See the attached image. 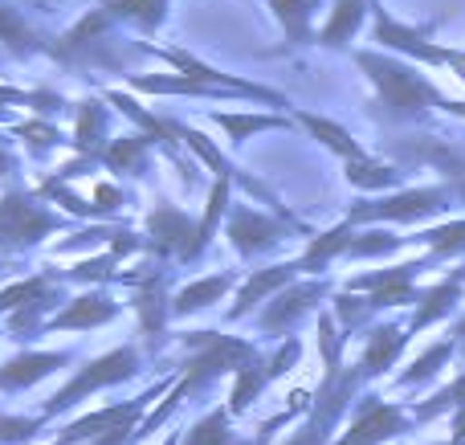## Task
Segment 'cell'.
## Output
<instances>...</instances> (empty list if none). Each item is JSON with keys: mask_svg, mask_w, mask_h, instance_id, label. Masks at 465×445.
I'll return each instance as SVG.
<instances>
[{"mask_svg": "<svg viewBox=\"0 0 465 445\" xmlns=\"http://www.w3.org/2000/svg\"><path fill=\"white\" fill-rule=\"evenodd\" d=\"M355 65L363 78L371 82L376 98H371V114L388 127H409V123H425L433 111H441L445 94L433 78L420 74L409 57L384 54V49H355Z\"/></svg>", "mask_w": 465, "mask_h": 445, "instance_id": "obj_1", "label": "cell"}, {"mask_svg": "<svg viewBox=\"0 0 465 445\" xmlns=\"http://www.w3.org/2000/svg\"><path fill=\"white\" fill-rule=\"evenodd\" d=\"M62 70L70 74H127L131 57L127 45L119 41V21L106 8H90L86 16L70 25L62 37L49 41V54Z\"/></svg>", "mask_w": 465, "mask_h": 445, "instance_id": "obj_2", "label": "cell"}, {"mask_svg": "<svg viewBox=\"0 0 465 445\" xmlns=\"http://www.w3.org/2000/svg\"><path fill=\"white\" fill-rule=\"evenodd\" d=\"M62 229H70V221L57 209H49V201H41L37 188L8 184L0 193V262L37 250L45 237L62 233Z\"/></svg>", "mask_w": 465, "mask_h": 445, "instance_id": "obj_3", "label": "cell"}, {"mask_svg": "<svg viewBox=\"0 0 465 445\" xmlns=\"http://www.w3.org/2000/svg\"><path fill=\"white\" fill-rule=\"evenodd\" d=\"M458 193L450 184H420V188H401V193L388 196H360V201L347 204V217L355 229L360 225H420V221H433L441 213L453 209Z\"/></svg>", "mask_w": 465, "mask_h": 445, "instance_id": "obj_4", "label": "cell"}, {"mask_svg": "<svg viewBox=\"0 0 465 445\" xmlns=\"http://www.w3.org/2000/svg\"><path fill=\"white\" fill-rule=\"evenodd\" d=\"M188 348V360L180 364V384L188 392H201L204 384L221 381V376H237L245 364L257 360V348L249 340L237 335H221V331H188L180 335Z\"/></svg>", "mask_w": 465, "mask_h": 445, "instance_id": "obj_5", "label": "cell"}, {"mask_svg": "<svg viewBox=\"0 0 465 445\" xmlns=\"http://www.w3.org/2000/svg\"><path fill=\"white\" fill-rule=\"evenodd\" d=\"M371 41H376V49H384V54L409 57V62H420V65H441V70H453L465 82V49L437 45V41L429 37V29L396 21L380 0L371 5Z\"/></svg>", "mask_w": 465, "mask_h": 445, "instance_id": "obj_6", "label": "cell"}, {"mask_svg": "<svg viewBox=\"0 0 465 445\" xmlns=\"http://www.w3.org/2000/svg\"><path fill=\"white\" fill-rule=\"evenodd\" d=\"M135 376H139V348L135 343H123V348L106 351V356L90 360L86 368H78V372L41 405V417H57V413H65V409H74L78 400H90L94 392L127 384V381H135Z\"/></svg>", "mask_w": 465, "mask_h": 445, "instance_id": "obj_7", "label": "cell"}, {"mask_svg": "<svg viewBox=\"0 0 465 445\" xmlns=\"http://www.w3.org/2000/svg\"><path fill=\"white\" fill-rule=\"evenodd\" d=\"M143 54L147 57H160V62H168L176 74H184V78H193V82H204V86H217V90H225V94H232V98L282 106V114L294 111V106H290V98L282 94V90L262 86V82H245V78H237V74H225V70H217V65L201 62L196 54H188V49H160V45H147V41H143Z\"/></svg>", "mask_w": 465, "mask_h": 445, "instance_id": "obj_8", "label": "cell"}, {"mask_svg": "<svg viewBox=\"0 0 465 445\" xmlns=\"http://www.w3.org/2000/svg\"><path fill=\"white\" fill-rule=\"evenodd\" d=\"M290 229L306 233V225H294V221L278 217V213H262V209H253V204H232V213L225 221V237L241 262H253V258H262V253L278 250L290 237Z\"/></svg>", "mask_w": 465, "mask_h": 445, "instance_id": "obj_9", "label": "cell"}, {"mask_svg": "<svg viewBox=\"0 0 465 445\" xmlns=\"http://www.w3.org/2000/svg\"><path fill=\"white\" fill-rule=\"evenodd\" d=\"M425 266H433L425 258H412V262H401V266H384V270H368V274H355L343 291H355L371 302V311H392V307H417V274Z\"/></svg>", "mask_w": 465, "mask_h": 445, "instance_id": "obj_10", "label": "cell"}, {"mask_svg": "<svg viewBox=\"0 0 465 445\" xmlns=\"http://www.w3.org/2000/svg\"><path fill=\"white\" fill-rule=\"evenodd\" d=\"M327 294H331L327 278H298L294 286H286V291L273 294V299L262 307V315H257V331L270 335V340H282V335L294 331L306 315H314L319 302H327Z\"/></svg>", "mask_w": 465, "mask_h": 445, "instance_id": "obj_11", "label": "cell"}, {"mask_svg": "<svg viewBox=\"0 0 465 445\" xmlns=\"http://www.w3.org/2000/svg\"><path fill=\"white\" fill-rule=\"evenodd\" d=\"M143 229H147V250L155 253V262H193V245H196V217H188L180 204L172 201H155L143 213Z\"/></svg>", "mask_w": 465, "mask_h": 445, "instance_id": "obj_12", "label": "cell"}, {"mask_svg": "<svg viewBox=\"0 0 465 445\" xmlns=\"http://www.w3.org/2000/svg\"><path fill=\"white\" fill-rule=\"evenodd\" d=\"M123 282L135 286L131 307L139 315V331L147 343L163 340V327L172 319V294H168V278H163V262H147L143 270H123Z\"/></svg>", "mask_w": 465, "mask_h": 445, "instance_id": "obj_13", "label": "cell"}, {"mask_svg": "<svg viewBox=\"0 0 465 445\" xmlns=\"http://www.w3.org/2000/svg\"><path fill=\"white\" fill-rule=\"evenodd\" d=\"M409 425H412V413H404L401 405H392V400L371 397L368 392V397L355 400L351 425H347L331 445H384V441L401 438Z\"/></svg>", "mask_w": 465, "mask_h": 445, "instance_id": "obj_14", "label": "cell"}, {"mask_svg": "<svg viewBox=\"0 0 465 445\" xmlns=\"http://www.w3.org/2000/svg\"><path fill=\"white\" fill-rule=\"evenodd\" d=\"M119 319V302L111 299L106 291L90 286V291L74 294L54 319H49L45 331H94V327H106Z\"/></svg>", "mask_w": 465, "mask_h": 445, "instance_id": "obj_15", "label": "cell"}, {"mask_svg": "<svg viewBox=\"0 0 465 445\" xmlns=\"http://www.w3.org/2000/svg\"><path fill=\"white\" fill-rule=\"evenodd\" d=\"M106 143H111V111L103 106V98H78L74 103V135H70L74 155L86 163H98Z\"/></svg>", "mask_w": 465, "mask_h": 445, "instance_id": "obj_16", "label": "cell"}, {"mask_svg": "<svg viewBox=\"0 0 465 445\" xmlns=\"http://www.w3.org/2000/svg\"><path fill=\"white\" fill-rule=\"evenodd\" d=\"M298 278H302V266L294 262H286V266H265V270H253V274L245 278V282L237 286V299H232L229 307V319L237 323V319H245L253 307H262V302H270L273 294H282L286 286H294Z\"/></svg>", "mask_w": 465, "mask_h": 445, "instance_id": "obj_17", "label": "cell"}, {"mask_svg": "<svg viewBox=\"0 0 465 445\" xmlns=\"http://www.w3.org/2000/svg\"><path fill=\"white\" fill-rule=\"evenodd\" d=\"M74 360V351H16L13 360L0 364V392H25L33 384H41L45 376H54L57 368H65Z\"/></svg>", "mask_w": 465, "mask_h": 445, "instance_id": "obj_18", "label": "cell"}, {"mask_svg": "<svg viewBox=\"0 0 465 445\" xmlns=\"http://www.w3.org/2000/svg\"><path fill=\"white\" fill-rule=\"evenodd\" d=\"M273 13V21H278L282 37H286V45H282V54H302L306 45H314V16L327 8V0H265Z\"/></svg>", "mask_w": 465, "mask_h": 445, "instance_id": "obj_19", "label": "cell"}, {"mask_svg": "<svg viewBox=\"0 0 465 445\" xmlns=\"http://www.w3.org/2000/svg\"><path fill=\"white\" fill-rule=\"evenodd\" d=\"M461 294H465L461 270H450V278H441V282H433L429 291H420L417 311H412V319H409V335H420V331H429V327H437L441 319H450L453 311H458Z\"/></svg>", "mask_w": 465, "mask_h": 445, "instance_id": "obj_20", "label": "cell"}, {"mask_svg": "<svg viewBox=\"0 0 465 445\" xmlns=\"http://www.w3.org/2000/svg\"><path fill=\"white\" fill-rule=\"evenodd\" d=\"M294 123L306 131L311 139H319L322 147H327L335 160H343V163H351V160H363L368 155V147L360 143V139L351 135V131L343 127V123H335V119H327V114H314V111H302V106H294Z\"/></svg>", "mask_w": 465, "mask_h": 445, "instance_id": "obj_21", "label": "cell"}, {"mask_svg": "<svg viewBox=\"0 0 465 445\" xmlns=\"http://www.w3.org/2000/svg\"><path fill=\"white\" fill-rule=\"evenodd\" d=\"M49 41L54 37H45L21 8L0 5V49H5L8 57L29 62V57H37V54H49Z\"/></svg>", "mask_w": 465, "mask_h": 445, "instance_id": "obj_22", "label": "cell"}, {"mask_svg": "<svg viewBox=\"0 0 465 445\" xmlns=\"http://www.w3.org/2000/svg\"><path fill=\"white\" fill-rule=\"evenodd\" d=\"M409 348V327L401 323H380L368 331V343H363V356H360V372L363 381H380L388 368L401 360V351Z\"/></svg>", "mask_w": 465, "mask_h": 445, "instance_id": "obj_23", "label": "cell"}, {"mask_svg": "<svg viewBox=\"0 0 465 445\" xmlns=\"http://www.w3.org/2000/svg\"><path fill=\"white\" fill-rule=\"evenodd\" d=\"M371 5H376V0H335V5L327 8V21H322L314 45H322V49H351L355 33H360L363 21L371 16Z\"/></svg>", "mask_w": 465, "mask_h": 445, "instance_id": "obj_24", "label": "cell"}, {"mask_svg": "<svg viewBox=\"0 0 465 445\" xmlns=\"http://www.w3.org/2000/svg\"><path fill=\"white\" fill-rule=\"evenodd\" d=\"M209 123L225 131L232 152H237V147H245L249 139L262 135V131H290V127H298L294 114H265V111H213Z\"/></svg>", "mask_w": 465, "mask_h": 445, "instance_id": "obj_25", "label": "cell"}, {"mask_svg": "<svg viewBox=\"0 0 465 445\" xmlns=\"http://www.w3.org/2000/svg\"><path fill=\"white\" fill-rule=\"evenodd\" d=\"M232 286H237V274H232V270H221V274H204V278H196V282L180 286V291L172 294V319L201 315V311H209L213 302L225 299Z\"/></svg>", "mask_w": 465, "mask_h": 445, "instance_id": "obj_26", "label": "cell"}, {"mask_svg": "<svg viewBox=\"0 0 465 445\" xmlns=\"http://www.w3.org/2000/svg\"><path fill=\"white\" fill-rule=\"evenodd\" d=\"M351 242H355V225H351V221H339V225L327 229V233L306 237V250H302V258H298V266H302V278L306 274H311V278L319 274L322 278V270H331V262L347 258Z\"/></svg>", "mask_w": 465, "mask_h": 445, "instance_id": "obj_27", "label": "cell"}, {"mask_svg": "<svg viewBox=\"0 0 465 445\" xmlns=\"http://www.w3.org/2000/svg\"><path fill=\"white\" fill-rule=\"evenodd\" d=\"M152 152H155V139L143 135V131H131V135L111 139L106 152L98 155V163H103L106 172H114V176H143Z\"/></svg>", "mask_w": 465, "mask_h": 445, "instance_id": "obj_28", "label": "cell"}, {"mask_svg": "<svg viewBox=\"0 0 465 445\" xmlns=\"http://www.w3.org/2000/svg\"><path fill=\"white\" fill-rule=\"evenodd\" d=\"M401 163H388L376 160V155H363V160L343 163V180L363 196H388V193H401Z\"/></svg>", "mask_w": 465, "mask_h": 445, "instance_id": "obj_29", "label": "cell"}, {"mask_svg": "<svg viewBox=\"0 0 465 445\" xmlns=\"http://www.w3.org/2000/svg\"><path fill=\"white\" fill-rule=\"evenodd\" d=\"M441 413H453V438L465 445V372L453 376L437 397L420 400V405L412 409V425H425V421H433V417H441Z\"/></svg>", "mask_w": 465, "mask_h": 445, "instance_id": "obj_30", "label": "cell"}, {"mask_svg": "<svg viewBox=\"0 0 465 445\" xmlns=\"http://www.w3.org/2000/svg\"><path fill=\"white\" fill-rule=\"evenodd\" d=\"M62 294V278L54 274V270H37V274L29 278H16V282H8L5 291H0V315H13V311L29 307V302L37 299H57Z\"/></svg>", "mask_w": 465, "mask_h": 445, "instance_id": "obj_31", "label": "cell"}, {"mask_svg": "<svg viewBox=\"0 0 465 445\" xmlns=\"http://www.w3.org/2000/svg\"><path fill=\"white\" fill-rule=\"evenodd\" d=\"M119 25H135L143 33H160L168 25V5L172 0H98Z\"/></svg>", "mask_w": 465, "mask_h": 445, "instance_id": "obj_32", "label": "cell"}, {"mask_svg": "<svg viewBox=\"0 0 465 445\" xmlns=\"http://www.w3.org/2000/svg\"><path fill=\"white\" fill-rule=\"evenodd\" d=\"M409 242H420L429 253V262H450V258H465V217L461 221H445V225L420 229Z\"/></svg>", "mask_w": 465, "mask_h": 445, "instance_id": "obj_33", "label": "cell"}, {"mask_svg": "<svg viewBox=\"0 0 465 445\" xmlns=\"http://www.w3.org/2000/svg\"><path fill=\"white\" fill-rule=\"evenodd\" d=\"M229 421H232L229 409H213V413H204L193 430H184V441L180 445H257V438L241 441Z\"/></svg>", "mask_w": 465, "mask_h": 445, "instance_id": "obj_34", "label": "cell"}, {"mask_svg": "<svg viewBox=\"0 0 465 445\" xmlns=\"http://www.w3.org/2000/svg\"><path fill=\"white\" fill-rule=\"evenodd\" d=\"M453 351H458V343H453V340H437L433 348H425L409 368H404L401 376H396V384H401V389H417V384H429V381H433V376L453 360Z\"/></svg>", "mask_w": 465, "mask_h": 445, "instance_id": "obj_35", "label": "cell"}, {"mask_svg": "<svg viewBox=\"0 0 465 445\" xmlns=\"http://www.w3.org/2000/svg\"><path fill=\"white\" fill-rule=\"evenodd\" d=\"M13 135L21 139L25 147H29L33 160H45L49 152H57L62 143H70V139L62 135V127H57L54 119H37V114H33V119H21V123H16Z\"/></svg>", "mask_w": 465, "mask_h": 445, "instance_id": "obj_36", "label": "cell"}, {"mask_svg": "<svg viewBox=\"0 0 465 445\" xmlns=\"http://www.w3.org/2000/svg\"><path fill=\"white\" fill-rule=\"evenodd\" d=\"M265 384H270V376H265V360L257 356L253 364H245L237 376H232V389H229V405L225 409H229L232 417H241L257 397H262Z\"/></svg>", "mask_w": 465, "mask_h": 445, "instance_id": "obj_37", "label": "cell"}, {"mask_svg": "<svg viewBox=\"0 0 465 445\" xmlns=\"http://www.w3.org/2000/svg\"><path fill=\"white\" fill-rule=\"evenodd\" d=\"M70 282H90V286H103V282H123V262L114 258L111 250L94 253V258H78L70 270H65Z\"/></svg>", "mask_w": 465, "mask_h": 445, "instance_id": "obj_38", "label": "cell"}, {"mask_svg": "<svg viewBox=\"0 0 465 445\" xmlns=\"http://www.w3.org/2000/svg\"><path fill=\"white\" fill-rule=\"evenodd\" d=\"M409 242V237H396L392 229H355V242H351V250H347V258H355V262H371V258H392L401 245Z\"/></svg>", "mask_w": 465, "mask_h": 445, "instance_id": "obj_39", "label": "cell"}, {"mask_svg": "<svg viewBox=\"0 0 465 445\" xmlns=\"http://www.w3.org/2000/svg\"><path fill=\"white\" fill-rule=\"evenodd\" d=\"M37 196L41 201H49V204H62V209L70 213V217H78V221H94V204H90V196H78L65 180H57L54 172L37 184Z\"/></svg>", "mask_w": 465, "mask_h": 445, "instance_id": "obj_40", "label": "cell"}, {"mask_svg": "<svg viewBox=\"0 0 465 445\" xmlns=\"http://www.w3.org/2000/svg\"><path fill=\"white\" fill-rule=\"evenodd\" d=\"M331 302H335V311H331V315H335V323H339V331H343V335L360 331V327L376 315V311H371V302L363 299V294H355V291H339Z\"/></svg>", "mask_w": 465, "mask_h": 445, "instance_id": "obj_41", "label": "cell"}, {"mask_svg": "<svg viewBox=\"0 0 465 445\" xmlns=\"http://www.w3.org/2000/svg\"><path fill=\"white\" fill-rule=\"evenodd\" d=\"M49 417H21V413H0V445H25L41 433Z\"/></svg>", "mask_w": 465, "mask_h": 445, "instance_id": "obj_42", "label": "cell"}, {"mask_svg": "<svg viewBox=\"0 0 465 445\" xmlns=\"http://www.w3.org/2000/svg\"><path fill=\"white\" fill-rule=\"evenodd\" d=\"M298 360H302V340H286L270 360H265V376H270V381H278V376L294 372Z\"/></svg>", "mask_w": 465, "mask_h": 445, "instance_id": "obj_43", "label": "cell"}, {"mask_svg": "<svg viewBox=\"0 0 465 445\" xmlns=\"http://www.w3.org/2000/svg\"><path fill=\"white\" fill-rule=\"evenodd\" d=\"M114 233H119V225H94V229H82V233H74L70 242L57 245V253H74V250H86V245H111Z\"/></svg>", "mask_w": 465, "mask_h": 445, "instance_id": "obj_44", "label": "cell"}, {"mask_svg": "<svg viewBox=\"0 0 465 445\" xmlns=\"http://www.w3.org/2000/svg\"><path fill=\"white\" fill-rule=\"evenodd\" d=\"M123 201H127V196H123L114 184H94V193H90V204H94V221L114 217V213L123 209Z\"/></svg>", "mask_w": 465, "mask_h": 445, "instance_id": "obj_45", "label": "cell"}, {"mask_svg": "<svg viewBox=\"0 0 465 445\" xmlns=\"http://www.w3.org/2000/svg\"><path fill=\"white\" fill-rule=\"evenodd\" d=\"M16 168H21V163H16V155L8 152V143L0 147V180H16Z\"/></svg>", "mask_w": 465, "mask_h": 445, "instance_id": "obj_46", "label": "cell"}, {"mask_svg": "<svg viewBox=\"0 0 465 445\" xmlns=\"http://www.w3.org/2000/svg\"><path fill=\"white\" fill-rule=\"evenodd\" d=\"M450 340H453V343H458V348H465V315H461V319H458V323H453V327H450Z\"/></svg>", "mask_w": 465, "mask_h": 445, "instance_id": "obj_47", "label": "cell"}, {"mask_svg": "<svg viewBox=\"0 0 465 445\" xmlns=\"http://www.w3.org/2000/svg\"><path fill=\"white\" fill-rule=\"evenodd\" d=\"M441 111H445V114H458V119H465V103H458V98H445Z\"/></svg>", "mask_w": 465, "mask_h": 445, "instance_id": "obj_48", "label": "cell"}, {"mask_svg": "<svg viewBox=\"0 0 465 445\" xmlns=\"http://www.w3.org/2000/svg\"><path fill=\"white\" fill-rule=\"evenodd\" d=\"M8 270H13V262H0V278H5V274H8Z\"/></svg>", "mask_w": 465, "mask_h": 445, "instance_id": "obj_49", "label": "cell"}, {"mask_svg": "<svg viewBox=\"0 0 465 445\" xmlns=\"http://www.w3.org/2000/svg\"><path fill=\"white\" fill-rule=\"evenodd\" d=\"M433 445H461L458 438H450V441H433Z\"/></svg>", "mask_w": 465, "mask_h": 445, "instance_id": "obj_50", "label": "cell"}, {"mask_svg": "<svg viewBox=\"0 0 465 445\" xmlns=\"http://www.w3.org/2000/svg\"><path fill=\"white\" fill-rule=\"evenodd\" d=\"M163 445H176V438H168V441H163Z\"/></svg>", "mask_w": 465, "mask_h": 445, "instance_id": "obj_51", "label": "cell"}, {"mask_svg": "<svg viewBox=\"0 0 465 445\" xmlns=\"http://www.w3.org/2000/svg\"><path fill=\"white\" fill-rule=\"evenodd\" d=\"M54 445H65V441H62V438H57V441H54Z\"/></svg>", "mask_w": 465, "mask_h": 445, "instance_id": "obj_52", "label": "cell"}, {"mask_svg": "<svg viewBox=\"0 0 465 445\" xmlns=\"http://www.w3.org/2000/svg\"><path fill=\"white\" fill-rule=\"evenodd\" d=\"M41 5H45V0H41Z\"/></svg>", "mask_w": 465, "mask_h": 445, "instance_id": "obj_53", "label": "cell"}, {"mask_svg": "<svg viewBox=\"0 0 465 445\" xmlns=\"http://www.w3.org/2000/svg\"><path fill=\"white\" fill-rule=\"evenodd\" d=\"M461 274H465V270H461Z\"/></svg>", "mask_w": 465, "mask_h": 445, "instance_id": "obj_54", "label": "cell"}]
</instances>
